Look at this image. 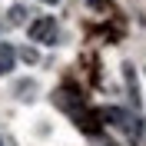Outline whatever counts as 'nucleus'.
Listing matches in <instances>:
<instances>
[{"mask_svg":"<svg viewBox=\"0 0 146 146\" xmlns=\"http://www.w3.org/2000/svg\"><path fill=\"white\" fill-rule=\"evenodd\" d=\"M103 119H106V123H113L116 129H123L129 139H139V136H143V126H139V119L133 116V113H126V110H119V106L103 110Z\"/></svg>","mask_w":146,"mask_h":146,"instance_id":"1","label":"nucleus"},{"mask_svg":"<svg viewBox=\"0 0 146 146\" xmlns=\"http://www.w3.org/2000/svg\"><path fill=\"white\" fill-rule=\"evenodd\" d=\"M27 33H30L33 43L50 46V43H56V20H53V17H36L33 23L27 27Z\"/></svg>","mask_w":146,"mask_h":146,"instance_id":"2","label":"nucleus"},{"mask_svg":"<svg viewBox=\"0 0 146 146\" xmlns=\"http://www.w3.org/2000/svg\"><path fill=\"white\" fill-rule=\"evenodd\" d=\"M13 63H17V50L10 43H0V76L13 70Z\"/></svg>","mask_w":146,"mask_h":146,"instance_id":"3","label":"nucleus"},{"mask_svg":"<svg viewBox=\"0 0 146 146\" xmlns=\"http://www.w3.org/2000/svg\"><path fill=\"white\" fill-rule=\"evenodd\" d=\"M23 17H27V10H23V7H20V3H13V7H10V23H13V27H20V23H23Z\"/></svg>","mask_w":146,"mask_h":146,"instance_id":"4","label":"nucleus"},{"mask_svg":"<svg viewBox=\"0 0 146 146\" xmlns=\"http://www.w3.org/2000/svg\"><path fill=\"white\" fill-rule=\"evenodd\" d=\"M43 3H56V0H43Z\"/></svg>","mask_w":146,"mask_h":146,"instance_id":"5","label":"nucleus"},{"mask_svg":"<svg viewBox=\"0 0 146 146\" xmlns=\"http://www.w3.org/2000/svg\"><path fill=\"white\" fill-rule=\"evenodd\" d=\"M106 146H113V143H106Z\"/></svg>","mask_w":146,"mask_h":146,"instance_id":"6","label":"nucleus"},{"mask_svg":"<svg viewBox=\"0 0 146 146\" xmlns=\"http://www.w3.org/2000/svg\"><path fill=\"white\" fill-rule=\"evenodd\" d=\"M0 146H3V143H0Z\"/></svg>","mask_w":146,"mask_h":146,"instance_id":"7","label":"nucleus"}]
</instances>
